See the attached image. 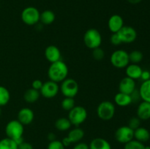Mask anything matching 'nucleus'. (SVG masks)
Here are the masks:
<instances>
[{
	"label": "nucleus",
	"instance_id": "5",
	"mask_svg": "<svg viewBox=\"0 0 150 149\" xmlns=\"http://www.w3.org/2000/svg\"><path fill=\"white\" fill-rule=\"evenodd\" d=\"M111 64L118 69L125 68L130 64L129 53L125 50H117L114 51L110 57Z\"/></svg>",
	"mask_w": 150,
	"mask_h": 149
},
{
	"label": "nucleus",
	"instance_id": "35",
	"mask_svg": "<svg viewBox=\"0 0 150 149\" xmlns=\"http://www.w3.org/2000/svg\"><path fill=\"white\" fill-rule=\"evenodd\" d=\"M130 96L132 98V102H139V99H141V96H140V93H139V91L137 90V89H135L134 91L130 94Z\"/></svg>",
	"mask_w": 150,
	"mask_h": 149
},
{
	"label": "nucleus",
	"instance_id": "8",
	"mask_svg": "<svg viewBox=\"0 0 150 149\" xmlns=\"http://www.w3.org/2000/svg\"><path fill=\"white\" fill-rule=\"evenodd\" d=\"M21 20L25 24L34 26L39 23L40 13L35 7H27L21 13Z\"/></svg>",
	"mask_w": 150,
	"mask_h": 149
},
{
	"label": "nucleus",
	"instance_id": "32",
	"mask_svg": "<svg viewBox=\"0 0 150 149\" xmlns=\"http://www.w3.org/2000/svg\"><path fill=\"white\" fill-rule=\"evenodd\" d=\"M47 149H65V147L63 145L62 142L55 140L54 141L50 142Z\"/></svg>",
	"mask_w": 150,
	"mask_h": 149
},
{
	"label": "nucleus",
	"instance_id": "22",
	"mask_svg": "<svg viewBox=\"0 0 150 149\" xmlns=\"http://www.w3.org/2000/svg\"><path fill=\"white\" fill-rule=\"evenodd\" d=\"M139 93L141 99L144 102L150 103V79L143 81L139 88Z\"/></svg>",
	"mask_w": 150,
	"mask_h": 149
},
{
	"label": "nucleus",
	"instance_id": "33",
	"mask_svg": "<svg viewBox=\"0 0 150 149\" xmlns=\"http://www.w3.org/2000/svg\"><path fill=\"white\" fill-rule=\"evenodd\" d=\"M128 127L133 130H136L141 127V120L138 117H133L129 120Z\"/></svg>",
	"mask_w": 150,
	"mask_h": 149
},
{
	"label": "nucleus",
	"instance_id": "42",
	"mask_svg": "<svg viewBox=\"0 0 150 149\" xmlns=\"http://www.w3.org/2000/svg\"><path fill=\"white\" fill-rule=\"evenodd\" d=\"M144 149H150V146L149 145H145L144 146Z\"/></svg>",
	"mask_w": 150,
	"mask_h": 149
},
{
	"label": "nucleus",
	"instance_id": "14",
	"mask_svg": "<svg viewBox=\"0 0 150 149\" xmlns=\"http://www.w3.org/2000/svg\"><path fill=\"white\" fill-rule=\"evenodd\" d=\"M136 81L133 79L127 77L122 78L119 84V92L131 94L136 89Z\"/></svg>",
	"mask_w": 150,
	"mask_h": 149
},
{
	"label": "nucleus",
	"instance_id": "27",
	"mask_svg": "<svg viewBox=\"0 0 150 149\" xmlns=\"http://www.w3.org/2000/svg\"><path fill=\"white\" fill-rule=\"evenodd\" d=\"M0 149H18V144L15 140L5 137L0 140Z\"/></svg>",
	"mask_w": 150,
	"mask_h": 149
},
{
	"label": "nucleus",
	"instance_id": "30",
	"mask_svg": "<svg viewBox=\"0 0 150 149\" xmlns=\"http://www.w3.org/2000/svg\"><path fill=\"white\" fill-rule=\"evenodd\" d=\"M144 146L143 143L136 140H132L131 141L125 144L124 149H144Z\"/></svg>",
	"mask_w": 150,
	"mask_h": 149
},
{
	"label": "nucleus",
	"instance_id": "3",
	"mask_svg": "<svg viewBox=\"0 0 150 149\" xmlns=\"http://www.w3.org/2000/svg\"><path fill=\"white\" fill-rule=\"evenodd\" d=\"M23 132H24L23 125L18 120H12L9 121L5 127V133L7 137H9L15 141L18 139L23 137Z\"/></svg>",
	"mask_w": 150,
	"mask_h": 149
},
{
	"label": "nucleus",
	"instance_id": "20",
	"mask_svg": "<svg viewBox=\"0 0 150 149\" xmlns=\"http://www.w3.org/2000/svg\"><path fill=\"white\" fill-rule=\"evenodd\" d=\"M89 149H111V145L108 141L102 137L93 139L89 145Z\"/></svg>",
	"mask_w": 150,
	"mask_h": 149
},
{
	"label": "nucleus",
	"instance_id": "17",
	"mask_svg": "<svg viewBox=\"0 0 150 149\" xmlns=\"http://www.w3.org/2000/svg\"><path fill=\"white\" fill-rule=\"evenodd\" d=\"M137 117L141 121H146L150 118V103L143 101L139 105L136 111Z\"/></svg>",
	"mask_w": 150,
	"mask_h": 149
},
{
	"label": "nucleus",
	"instance_id": "34",
	"mask_svg": "<svg viewBox=\"0 0 150 149\" xmlns=\"http://www.w3.org/2000/svg\"><path fill=\"white\" fill-rule=\"evenodd\" d=\"M110 41H111V43L114 46H118L122 43L121 39L117 33H112L111 37H110Z\"/></svg>",
	"mask_w": 150,
	"mask_h": 149
},
{
	"label": "nucleus",
	"instance_id": "40",
	"mask_svg": "<svg viewBox=\"0 0 150 149\" xmlns=\"http://www.w3.org/2000/svg\"><path fill=\"white\" fill-rule=\"evenodd\" d=\"M48 139L49 140L50 142L55 140H56L55 134H54V133H52V132L49 133V134H48Z\"/></svg>",
	"mask_w": 150,
	"mask_h": 149
},
{
	"label": "nucleus",
	"instance_id": "13",
	"mask_svg": "<svg viewBox=\"0 0 150 149\" xmlns=\"http://www.w3.org/2000/svg\"><path fill=\"white\" fill-rule=\"evenodd\" d=\"M35 118V113L33 110L29 108H23L19 110L18 113V121L23 126L29 125L32 123Z\"/></svg>",
	"mask_w": 150,
	"mask_h": 149
},
{
	"label": "nucleus",
	"instance_id": "4",
	"mask_svg": "<svg viewBox=\"0 0 150 149\" xmlns=\"http://www.w3.org/2000/svg\"><path fill=\"white\" fill-rule=\"evenodd\" d=\"M115 105L110 101H103L97 108V115L103 121H109L112 119L115 115Z\"/></svg>",
	"mask_w": 150,
	"mask_h": 149
},
{
	"label": "nucleus",
	"instance_id": "7",
	"mask_svg": "<svg viewBox=\"0 0 150 149\" xmlns=\"http://www.w3.org/2000/svg\"><path fill=\"white\" fill-rule=\"evenodd\" d=\"M59 91L65 97L74 98L78 94L79 86L77 81L73 78H66L61 82Z\"/></svg>",
	"mask_w": 150,
	"mask_h": 149
},
{
	"label": "nucleus",
	"instance_id": "24",
	"mask_svg": "<svg viewBox=\"0 0 150 149\" xmlns=\"http://www.w3.org/2000/svg\"><path fill=\"white\" fill-rule=\"evenodd\" d=\"M56 19V15L53 11L50 10H44L40 13V21L44 25H50L54 22Z\"/></svg>",
	"mask_w": 150,
	"mask_h": 149
},
{
	"label": "nucleus",
	"instance_id": "23",
	"mask_svg": "<svg viewBox=\"0 0 150 149\" xmlns=\"http://www.w3.org/2000/svg\"><path fill=\"white\" fill-rule=\"evenodd\" d=\"M40 96V91L31 88L25 91L23 99L27 103H34L39 99Z\"/></svg>",
	"mask_w": 150,
	"mask_h": 149
},
{
	"label": "nucleus",
	"instance_id": "25",
	"mask_svg": "<svg viewBox=\"0 0 150 149\" xmlns=\"http://www.w3.org/2000/svg\"><path fill=\"white\" fill-rule=\"evenodd\" d=\"M72 124L68 118H59L55 121V127L59 131H67L70 129Z\"/></svg>",
	"mask_w": 150,
	"mask_h": 149
},
{
	"label": "nucleus",
	"instance_id": "43",
	"mask_svg": "<svg viewBox=\"0 0 150 149\" xmlns=\"http://www.w3.org/2000/svg\"><path fill=\"white\" fill-rule=\"evenodd\" d=\"M1 107H0V115H1Z\"/></svg>",
	"mask_w": 150,
	"mask_h": 149
},
{
	"label": "nucleus",
	"instance_id": "28",
	"mask_svg": "<svg viewBox=\"0 0 150 149\" xmlns=\"http://www.w3.org/2000/svg\"><path fill=\"white\" fill-rule=\"evenodd\" d=\"M144 55L142 51L135 50L129 53V59L132 64H139L143 60Z\"/></svg>",
	"mask_w": 150,
	"mask_h": 149
},
{
	"label": "nucleus",
	"instance_id": "15",
	"mask_svg": "<svg viewBox=\"0 0 150 149\" xmlns=\"http://www.w3.org/2000/svg\"><path fill=\"white\" fill-rule=\"evenodd\" d=\"M124 26V20L120 15L114 14L110 17L108 21V27L112 33H117Z\"/></svg>",
	"mask_w": 150,
	"mask_h": 149
},
{
	"label": "nucleus",
	"instance_id": "37",
	"mask_svg": "<svg viewBox=\"0 0 150 149\" xmlns=\"http://www.w3.org/2000/svg\"><path fill=\"white\" fill-rule=\"evenodd\" d=\"M18 149H34V148L31 143L23 141L18 145Z\"/></svg>",
	"mask_w": 150,
	"mask_h": 149
},
{
	"label": "nucleus",
	"instance_id": "16",
	"mask_svg": "<svg viewBox=\"0 0 150 149\" xmlns=\"http://www.w3.org/2000/svg\"><path fill=\"white\" fill-rule=\"evenodd\" d=\"M61 51L56 45H48L45 50V57L50 63L61 60Z\"/></svg>",
	"mask_w": 150,
	"mask_h": 149
},
{
	"label": "nucleus",
	"instance_id": "6",
	"mask_svg": "<svg viewBox=\"0 0 150 149\" xmlns=\"http://www.w3.org/2000/svg\"><path fill=\"white\" fill-rule=\"evenodd\" d=\"M87 110L82 106H75L69 111L68 119L72 125L79 127L83 124L87 118Z\"/></svg>",
	"mask_w": 150,
	"mask_h": 149
},
{
	"label": "nucleus",
	"instance_id": "10",
	"mask_svg": "<svg viewBox=\"0 0 150 149\" xmlns=\"http://www.w3.org/2000/svg\"><path fill=\"white\" fill-rule=\"evenodd\" d=\"M59 86L58 83L52 80H48L43 83L42 88L40 90V94L46 99H52L58 94Z\"/></svg>",
	"mask_w": 150,
	"mask_h": 149
},
{
	"label": "nucleus",
	"instance_id": "29",
	"mask_svg": "<svg viewBox=\"0 0 150 149\" xmlns=\"http://www.w3.org/2000/svg\"><path fill=\"white\" fill-rule=\"evenodd\" d=\"M76 102L73 98L71 97H65L61 102V106L63 108V110L66 111H70V110L73 109L76 105Z\"/></svg>",
	"mask_w": 150,
	"mask_h": 149
},
{
	"label": "nucleus",
	"instance_id": "11",
	"mask_svg": "<svg viewBox=\"0 0 150 149\" xmlns=\"http://www.w3.org/2000/svg\"><path fill=\"white\" fill-rule=\"evenodd\" d=\"M122 43H132L137 38V32L133 27L130 26H123L117 32Z\"/></svg>",
	"mask_w": 150,
	"mask_h": 149
},
{
	"label": "nucleus",
	"instance_id": "38",
	"mask_svg": "<svg viewBox=\"0 0 150 149\" xmlns=\"http://www.w3.org/2000/svg\"><path fill=\"white\" fill-rule=\"evenodd\" d=\"M73 149H89V145L85 143H76V145L73 147Z\"/></svg>",
	"mask_w": 150,
	"mask_h": 149
},
{
	"label": "nucleus",
	"instance_id": "18",
	"mask_svg": "<svg viewBox=\"0 0 150 149\" xmlns=\"http://www.w3.org/2000/svg\"><path fill=\"white\" fill-rule=\"evenodd\" d=\"M143 72L142 67L137 64H129L125 67V73L127 77L133 80L140 79L142 73Z\"/></svg>",
	"mask_w": 150,
	"mask_h": 149
},
{
	"label": "nucleus",
	"instance_id": "12",
	"mask_svg": "<svg viewBox=\"0 0 150 149\" xmlns=\"http://www.w3.org/2000/svg\"><path fill=\"white\" fill-rule=\"evenodd\" d=\"M84 137V131L82 129L79 128V127H76V128L70 130L68 133L67 136L64 137L62 142L64 147H67L72 143H78L82 140Z\"/></svg>",
	"mask_w": 150,
	"mask_h": 149
},
{
	"label": "nucleus",
	"instance_id": "2",
	"mask_svg": "<svg viewBox=\"0 0 150 149\" xmlns=\"http://www.w3.org/2000/svg\"><path fill=\"white\" fill-rule=\"evenodd\" d=\"M83 42L89 49H95L100 47L102 43V36L96 29H89L83 35Z\"/></svg>",
	"mask_w": 150,
	"mask_h": 149
},
{
	"label": "nucleus",
	"instance_id": "39",
	"mask_svg": "<svg viewBox=\"0 0 150 149\" xmlns=\"http://www.w3.org/2000/svg\"><path fill=\"white\" fill-rule=\"evenodd\" d=\"M140 79H142L143 81L145 80H148L150 79V72L147 71V70H143L142 73V75H141Z\"/></svg>",
	"mask_w": 150,
	"mask_h": 149
},
{
	"label": "nucleus",
	"instance_id": "31",
	"mask_svg": "<svg viewBox=\"0 0 150 149\" xmlns=\"http://www.w3.org/2000/svg\"><path fill=\"white\" fill-rule=\"evenodd\" d=\"M92 57L95 58L97 61H101L105 57V52L103 50L99 47V48H96L95 49L92 50Z\"/></svg>",
	"mask_w": 150,
	"mask_h": 149
},
{
	"label": "nucleus",
	"instance_id": "1",
	"mask_svg": "<svg viewBox=\"0 0 150 149\" xmlns=\"http://www.w3.org/2000/svg\"><path fill=\"white\" fill-rule=\"evenodd\" d=\"M68 72L69 70L67 64L62 60H59L51 63L48 67V76L50 80L58 83L67 78Z\"/></svg>",
	"mask_w": 150,
	"mask_h": 149
},
{
	"label": "nucleus",
	"instance_id": "26",
	"mask_svg": "<svg viewBox=\"0 0 150 149\" xmlns=\"http://www.w3.org/2000/svg\"><path fill=\"white\" fill-rule=\"evenodd\" d=\"M10 100V93L8 89L0 86V107L5 106Z\"/></svg>",
	"mask_w": 150,
	"mask_h": 149
},
{
	"label": "nucleus",
	"instance_id": "21",
	"mask_svg": "<svg viewBox=\"0 0 150 149\" xmlns=\"http://www.w3.org/2000/svg\"><path fill=\"white\" fill-rule=\"evenodd\" d=\"M134 138L135 140L141 142V143H145L147 142L150 139V132L147 129L144 127H139L134 130Z\"/></svg>",
	"mask_w": 150,
	"mask_h": 149
},
{
	"label": "nucleus",
	"instance_id": "9",
	"mask_svg": "<svg viewBox=\"0 0 150 149\" xmlns=\"http://www.w3.org/2000/svg\"><path fill=\"white\" fill-rule=\"evenodd\" d=\"M114 137L119 143L125 144L131 141L134 138V130L132 129L128 126H122L116 130Z\"/></svg>",
	"mask_w": 150,
	"mask_h": 149
},
{
	"label": "nucleus",
	"instance_id": "41",
	"mask_svg": "<svg viewBox=\"0 0 150 149\" xmlns=\"http://www.w3.org/2000/svg\"><path fill=\"white\" fill-rule=\"evenodd\" d=\"M127 1L132 4H137L140 3L142 0H127Z\"/></svg>",
	"mask_w": 150,
	"mask_h": 149
},
{
	"label": "nucleus",
	"instance_id": "36",
	"mask_svg": "<svg viewBox=\"0 0 150 149\" xmlns=\"http://www.w3.org/2000/svg\"><path fill=\"white\" fill-rule=\"evenodd\" d=\"M42 84H43V83L40 80H35L32 83V88L34 89H36V90L40 91L41 88H42Z\"/></svg>",
	"mask_w": 150,
	"mask_h": 149
},
{
	"label": "nucleus",
	"instance_id": "19",
	"mask_svg": "<svg viewBox=\"0 0 150 149\" xmlns=\"http://www.w3.org/2000/svg\"><path fill=\"white\" fill-rule=\"evenodd\" d=\"M114 102L120 107H127L133 103L132 98L130 94L118 92L114 96Z\"/></svg>",
	"mask_w": 150,
	"mask_h": 149
}]
</instances>
